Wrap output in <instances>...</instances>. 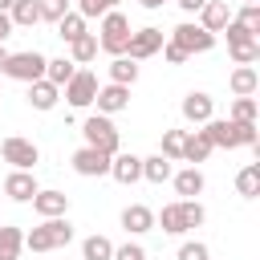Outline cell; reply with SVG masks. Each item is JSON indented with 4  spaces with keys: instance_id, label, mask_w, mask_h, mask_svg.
Listing matches in <instances>:
<instances>
[{
    "instance_id": "obj_1",
    "label": "cell",
    "mask_w": 260,
    "mask_h": 260,
    "mask_svg": "<svg viewBox=\"0 0 260 260\" xmlns=\"http://www.w3.org/2000/svg\"><path fill=\"white\" fill-rule=\"evenodd\" d=\"M73 244V223L65 215H53V219H41L32 232H24V248L28 252H57Z\"/></svg>"
},
{
    "instance_id": "obj_2",
    "label": "cell",
    "mask_w": 260,
    "mask_h": 260,
    "mask_svg": "<svg viewBox=\"0 0 260 260\" xmlns=\"http://www.w3.org/2000/svg\"><path fill=\"white\" fill-rule=\"evenodd\" d=\"M81 138H85V146H93V150H102V154H110V158L122 150V130L114 126L110 114H89V118L81 122Z\"/></svg>"
},
{
    "instance_id": "obj_3",
    "label": "cell",
    "mask_w": 260,
    "mask_h": 260,
    "mask_svg": "<svg viewBox=\"0 0 260 260\" xmlns=\"http://www.w3.org/2000/svg\"><path fill=\"white\" fill-rule=\"evenodd\" d=\"M98 49L102 53H110V57H122L126 53V41H130V20L118 12V8H110L102 20H98Z\"/></svg>"
},
{
    "instance_id": "obj_4",
    "label": "cell",
    "mask_w": 260,
    "mask_h": 260,
    "mask_svg": "<svg viewBox=\"0 0 260 260\" xmlns=\"http://www.w3.org/2000/svg\"><path fill=\"white\" fill-rule=\"evenodd\" d=\"M45 53H37V49H24V53H8V61H4V73L12 77V81H41L45 77Z\"/></svg>"
},
{
    "instance_id": "obj_5",
    "label": "cell",
    "mask_w": 260,
    "mask_h": 260,
    "mask_svg": "<svg viewBox=\"0 0 260 260\" xmlns=\"http://www.w3.org/2000/svg\"><path fill=\"white\" fill-rule=\"evenodd\" d=\"M0 158H4L12 171H32V167L41 162V150H37V142H32V138L8 134V138L0 142Z\"/></svg>"
},
{
    "instance_id": "obj_6",
    "label": "cell",
    "mask_w": 260,
    "mask_h": 260,
    "mask_svg": "<svg viewBox=\"0 0 260 260\" xmlns=\"http://www.w3.org/2000/svg\"><path fill=\"white\" fill-rule=\"evenodd\" d=\"M93 93H98V77L89 73V69H77L65 85H61V98L73 106V110H85V106H93Z\"/></svg>"
},
{
    "instance_id": "obj_7",
    "label": "cell",
    "mask_w": 260,
    "mask_h": 260,
    "mask_svg": "<svg viewBox=\"0 0 260 260\" xmlns=\"http://www.w3.org/2000/svg\"><path fill=\"white\" fill-rule=\"evenodd\" d=\"M171 41H175L179 49H187V53H211V49H215V32H207V28L191 24V20L175 24V28H171Z\"/></svg>"
},
{
    "instance_id": "obj_8",
    "label": "cell",
    "mask_w": 260,
    "mask_h": 260,
    "mask_svg": "<svg viewBox=\"0 0 260 260\" xmlns=\"http://www.w3.org/2000/svg\"><path fill=\"white\" fill-rule=\"evenodd\" d=\"M162 28H130V41H126V53L122 57H130V61H146V57H154L158 49H162Z\"/></svg>"
},
{
    "instance_id": "obj_9",
    "label": "cell",
    "mask_w": 260,
    "mask_h": 260,
    "mask_svg": "<svg viewBox=\"0 0 260 260\" xmlns=\"http://www.w3.org/2000/svg\"><path fill=\"white\" fill-rule=\"evenodd\" d=\"M69 162H73V171H77L81 179H102V175H110V154H102V150H93V146H77Z\"/></svg>"
},
{
    "instance_id": "obj_10",
    "label": "cell",
    "mask_w": 260,
    "mask_h": 260,
    "mask_svg": "<svg viewBox=\"0 0 260 260\" xmlns=\"http://www.w3.org/2000/svg\"><path fill=\"white\" fill-rule=\"evenodd\" d=\"M93 106H98V114H122L126 106H130V85H118V81H106V85H98V93H93Z\"/></svg>"
},
{
    "instance_id": "obj_11",
    "label": "cell",
    "mask_w": 260,
    "mask_h": 260,
    "mask_svg": "<svg viewBox=\"0 0 260 260\" xmlns=\"http://www.w3.org/2000/svg\"><path fill=\"white\" fill-rule=\"evenodd\" d=\"M203 134H207L211 146H228V150L240 146V122H232V118H207Z\"/></svg>"
},
{
    "instance_id": "obj_12",
    "label": "cell",
    "mask_w": 260,
    "mask_h": 260,
    "mask_svg": "<svg viewBox=\"0 0 260 260\" xmlns=\"http://www.w3.org/2000/svg\"><path fill=\"white\" fill-rule=\"evenodd\" d=\"M28 203H32V211H37L41 219H53V215H65V211H69V195H65V191H57V187L37 191Z\"/></svg>"
},
{
    "instance_id": "obj_13",
    "label": "cell",
    "mask_w": 260,
    "mask_h": 260,
    "mask_svg": "<svg viewBox=\"0 0 260 260\" xmlns=\"http://www.w3.org/2000/svg\"><path fill=\"white\" fill-rule=\"evenodd\" d=\"M183 118L195 122V126H203L207 118H215V98L203 93V89H191V93L183 98Z\"/></svg>"
},
{
    "instance_id": "obj_14",
    "label": "cell",
    "mask_w": 260,
    "mask_h": 260,
    "mask_svg": "<svg viewBox=\"0 0 260 260\" xmlns=\"http://www.w3.org/2000/svg\"><path fill=\"white\" fill-rule=\"evenodd\" d=\"M110 179H118L122 187L138 183V179H142V158L130 154V150H118V154L110 158Z\"/></svg>"
},
{
    "instance_id": "obj_15",
    "label": "cell",
    "mask_w": 260,
    "mask_h": 260,
    "mask_svg": "<svg viewBox=\"0 0 260 260\" xmlns=\"http://www.w3.org/2000/svg\"><path fill=\"white\" fill-rule=\"evenodd\" d=\"M37 191H41V187H37L32 171H8V179H4V195H8L12 203H28Z\"/></svg>"
},
{
    "instance_id": "obj_16",
    "label": "cell",
    "mask_w": 260,
    "mask_h": 260,
    "mask_svg": "<svg viewBox=\"0 0 260 260\" xmlns=\"http://www.w3.org/2000/svg\"><path fill=\"white\" fill-rule=\"evenodd\" d=\"M195 16H199V28H207V32H215V37H219V32H223V24L232 20V8H228V0H207Z\"/></svg>"
},
{
    "instance_id": "obj_17",
    "label": "cell",
    "mask_w": 260,
    "mask_h": 260,
    "mask_svg": "<svg viewBox=\"0 0 260 260\" xmlns=\"http://www.w3.org/2000/svg\"><path fill=\"white\" fill-rule=\"evenodd\" d=\"M122 228L130 236H146V232H154V211L146 203H130V207H122Z\"/></svg>"
},
{
    "instance_id": "obj_18",
    "label": "cell",
    "mask_w": 260,
    "mask_h": 260,
    "mask_svg": "<svg viewBox=\"0 0 260 260\" xmlns=\"http://www.w3.org/2000/svg\"><path fill=\"white\" fill-rule=\"evenodd\" d=\"M57 102H61V89L53 85V81H28V106L32 110H41V114H49V110H57Z\"/></svg>"
},
{
    "instance_id": "obj_19",
    "label": "cell",
    "mask_w": 260,
    "mask_h": 260,
    "mask_svg": "<svg viewBox=\"0 0 260 260\" xmlns=\"http://www.w3.org/2000/svg\"><path fill=\"white\" fill-rule=\"evenodd\" d=\"M211 150H215V146L207 142L203 130H187V138H183V162H191V167H195V162H207Z\"/></svg>"
},
{
    "instance_id": "obj_20",
    "label": "cell",
    "mask_w": 260,
    "mask_h": 260,
    "mask_svg": "<svg viewBox=\"0 0 260 260\" xmlns=\"http://www.w3.org/2000/svg\"><path fill=\"white\" fill-rule=\"evenodd\" d=\"M171 183H175V191H179L183 199H195V195L207 187V179H203V171H199V167H183V171H175V175H171Z\"/></svg>"
},
{
    "instance_id": "obj_21",
    "label": "cell",
    "mask_w": 260,
    "mask_h": 260,
    "mask_svg": "<svg viewBox=\"0 0 260 260\" xmlns=\"http://www.w3.org/2000/svg\"><path fill=\"white\" fill-rule=\"evenodd\" d=\"M228 85H232V93H236V98H252V93L260 89V73H256L252 65H236V69H232V77H228Z\"/></svg>"
},
{
    "instance_id": "obj_22",
    "label": "cell",
    "mask_w": 260,
    "mask_h": 260,
    "mask_svg": "<svg viewBox=\"0 0 260 260\" xmlns=\"http://www.w3.org/2000/svg\"><path fill=\"white\" fill-rule=\"evenodd\" d=\"M171 175H175V162L167 154H146L142 158V179L146 183H167Z\"/></svg>"
},
{
    "instance_id": "obj_23",
    "label": "cell",
    "mask_w": 260,
    "mask_h": 260,
    "mask_svg": "<svg viewBox=\"0 0 260 260\" xmlns=\"http://www.w3.org/2000/svg\"><path fill=\"white\" fill-rule=\"evenodd\" d=\"M20 252H24V232L0 223V260H20Z\"/></svg>"
},
{
    "instance_id": "obj_24",
    "label": "cell",
    "mask_w": 260,
    "mask_h": 260,
    "mask_svg": "<svg viewBox=\"0 0 260 260\" xmlns=\"http://www.w3.org/2000/svg\"><path fill=\"white\" fill-rule=\"evenodd\" d=\"M98 57V37L93 32H81L77 41H69V61L73 65H89Z\"/></svg>"
},
{
    "instance_id": "obj_25",
    "label": "cell",
    "mask_w": 260,
    "mask_h": 260,
    "mask_svg": "<svg viewBox=\"0 0 260 260\" xmlns=\"http://www.w3.org/2000/svg\"><path fill=\"white\" fill-rule=\"evenodd\" d=\"M154 228H162L167 236H183V232H187V223H183V211H179V199H175V203H167V207L154 215Z\"/></svg>"
},
{
    "instance_id": "obj_26",
    "label": "cell",
    "mask_w": 260,
    "mask_h": 260,
    "mask_svg": "<svg viewBox=\"0 0 260 260\" xmlns=\"http://www.w3.org/2000/svg\"><path fill=\"white\" fill-rule=\"evenodd\" d=\"M8 20H12V28H32V24L41 20V12H37V0H12V8H8Z\"/></svg>"
},
{
    "instance_id": "obj_27",
    "label": "cell",
    "mask_w": 260,
    "mask_h": 260,
    "mask_svg": "<svg viewBox=\"0 0 260 260\" xmlns=\"http://www.w3.org/2000/svg\"><path fill=\"white\" fill-rule=\"evenodd\" d=\"M73 73H77V65H73L69 57H49V61H45V81H53L57 89H61Z\"/></svg>"
},
{
    "instance_id": "obj_28",
    "label": "cell",
    "mask_w": 260,
    "mask_h": 260,
    "mask_svg": "<svg viewBox=\"0 0 260 260\" xmlns=\"http://www.w3.org/2000/svg\"><path fill=\"white\" fill-rule=\"evenodd\" d=\"M236 191H240L244 199H256V195H260V162H248V167L236 175Z\"/></svg>"
},
{
    "instance_id": "obj_29",
    "label": "cell",
    "mask_w": 260,
    "mask_h": 260,
    "mask_svg": "<svg viewBox=\"0 0 260 260\" xmlns=\"http://www.w3.org/2000/svg\"><path fill=\"white\" fill-rule=\"evenodd\" d=\"M110 81H118V85H134V81H138V61H130V57H114V61H110Z\"/></svg>"
},
{
    "instance_id": "obj_30",
    "label": "cell",
    "mask_w": 260,
    "mask_h": 260,
    "mask_svg": "<svg viewBox=\"0 0 260 260\" xmlns=\"http://www.w3.org/2000/svg\"><path fill=\"white\" fill-rule=\"evenodd\" d=\"M114 256V244L106 236H85L81 240V260H110Z\"/></svg>"
},
{
    "instance_id": "obj_31",
    "label": "cell",
    "mask_w": 260,
    "mask_h": 260,
    "mask_svg": "<svg viewBox=\"0 0 260 260\" xmlns=\"http://www.w3.org/2000/svg\"><path fill=\"white\" fill-rule=\"evenodd\" d=\"M81 32H85V16H81V12H65V16L57 20V37H61L65 45H69V41H77Z\"/></svg>"
},
{
    "instance_id": "obj_32",
    "label": "cell",
    "mask_w": 260,
    "mask_h": 260,
    "mask_svg": "<svg viewBox=\"0 0 260 260\" xmlns=\"http://www.w3.org/2000/svg\"><path fill=\"white\" fill-rule=\"evenodd\" d=\"M183 138H187V130H162L158 154H167L171 162H183Z\"/></svg>"
},
{
    "instance_id": "obj_33",
    "label": "cell",
    "mask_w": 260,
    "mask_h": 260,
    "mask_svg": "<svg viewBox=\"0 0 260 260\" xmlns=\"http://www.w3.org/2000/svg\"><path fill=\"white\" fill-rule=\"evenodd\" d=\"M236 65H256L260 61V41H244V45H228Z\"/></svg>"
},
{
    "instance_id": "obj_34",
    "label": "cell",
    "mask_w": 260,
    "mask_h": 260,
    "mask_svg": "<svg viewBox=\"0 0 260 260\" xmlns=\"http://www.w3.org/2000/svg\"><path fill=\"white\" fill-rule=\"evenodd\" d=\"M179 211H183L187 232H191V228H199V223L207 219V211H203V203H199V199H179Z\"/></svg>"
},
{
    "instance_id": "obj_35",
    "label": "cell",
    "mask_w": 260,
    "mask_h": 260,
    "mask_svg": "<svg viewBox=\"0 0 260 260\" xmlns=\"http://www.w3.org/2000/svg\"><path fill=\"white\" fill-rule=\"evenodd\" d=\"M175 260H211V248L203 240H187V244H179Z\"/></svg>"
},
{
    "instance_id": "obj_36",
    "label": "cell",
    "mask_w": 260,
    "mask_h": 260,
    "mask_svg": "<svg viewBox=\"0 0 260 260\" xmlns=\"http://www.w3.org/2000/svg\"><path fill=\"white\" fill-rule=\"evenodd\" d=\"M232 20H240L244 28H252L260 37V4H240V12H232Z\"/></svg>"
},
{
    "instance_id": "obj_37",
    "label": "cell",
    "mask_w": 260,
    "mask_h": 260,
    "mask_svg": "<svg viewBox=\"0 0 260 260\" xmlns=\"http://www.w3.org/2000/svg\"><path fill=\"white\" fill-rule=\"evenodd\" d=\"M228 118H232V122H256V98H236Z\"/></svg>"
},
{
    "instance_id": "obj_38",
    "label": "cell",
    "mask_w": 260,
    "mask_h": 260,
    "mask_svg": "<svg viewBox=\"0 0 260 260\" xmlns=\"http://www.w3.org/2000/svg\"><path fill=\"white\" fill-rule=\"evenodd\" d=\"M37 12H41V20H61L65 12H69V0H37Z\"/></svg>"
},
{
    "instance_id": "obj_39",
    "label": "cell",
    "mask_w": 260,
    "mask_h": 260,
    "mask_svg": "<svg viewBox=\"0 0 260 260\" xmlns=\"http://www.w3.org/2000/svg\"><path fill=\"white\" fill-rule=\"evenodd\" d=\"M223 32H228V45H244V41H260V37H256L252 28H244L240 20H228V24H223Z\"/></svg>"
},
{
    "instance_id": "obj_40",
    "label": "cell",
    "mask_w": 260,
    "mask_h": 260,
    "mask_svg": "<svg viewBox=\"0 0 260 260\" xmlns=\"http://www.w3.org/2000/svg\"><path fill=\"white\" fill-rule=\"evenodd\" d=\"M110 8H114V0H77V12H81L85 20H89V16H98V20H102Z\"/></svg>"
},
{
    "instance_id": "obj_41",
    "label": "cell",
    "mask_w": 260,
    "mask_h": 260,
    "mask_svg": "<svg viewBox=\"0 0 260 260\" xmlns=\"http://www.w3.org/2000/svg\"><path fill=\"white\" fill-rule=\"evenodd\" d=\"M110 260H146V248L138 244V240H126L122 248H114V256Z\"/></svg>"
},
{
    "instance_id": "obj_42",
    "label": "cell",
    "mask_w": 260,
    "mask_h": 260,
    "mask_svg": "<svg viewBox=\"0 0 260 260\" xmlns=\"http://www.w3.org/2000/svg\"><path fill=\"white\" fill-rule=\"evenodd\" d=\"M158 53H162V61H167V65H183V61L191 57V53H187V49H179V45H175L171 37L162 41V49H158Z\"/></svg>"
},
{
    "instance_id": "obj_43",
    "label": "cell",
    "mask_w": 260,
    "mask_h": 260,
    "mask_svg": "<svg viewBox=\"0 0 260 260\" xmlns=\"http://www.w3.org/2000/svg\"><path fill=\"white\" fill-rule=\"evenodd\" d=\"M12 37V20H8V12H0V45Z\"/></svg>"
},
{
    "instance_id": "obj_44",
    "label": "cell",
    "mask_w": 260,
    "mask_h": 260,
    "mask_svg": "<svg viewBox=\"0 0 260 260\" xmlns=\"http://www.w3.org/2000/svg\"><path fill=\"white\" fill-rule=\"evenodd\" d=\"M175 4H179V8H183V12H199V8H203V4H207V0H175Z\"/></svg>"
},
{
    "instance_id": "obj_45",
    "label": "cell",
    "mask_w": 260,
    "mask_h": 260,
    "mask_svg": "<svg viewBox=\"0 0 260 260\" xmlns=\"http://www.w3.org/2000/svg\"><path fill=\"white\" fill-rule=\"evenodd\" d=\"M138 4H142V8H150V12H154V8H162V4H167V0H138Z\"/></svg>"
},
{
    "instance_id": "obj_46",
    "label": "cell",
    "mask_w": 260,
    "mask_h": 260,
    "mask_svg": "<svg viewBox=\"0 0 260 260\" xmlns=\"http://www.w3.org/2000/svg\"><path fill=\"white\" fill-rule=\"evenodd\" d=\"M4 61H8V49L0 45V73H4Z\"/></svg>"
},
{
    "instance_id": "obj_47",
    "label": "cell",
    "mask_w": 260,
    "mask_h": 260,
    "mask_svg": "<svg viewBox=\"0 0 260 260\" xmlns=\"http://www.w3.org/2000/svg\"><path fill=\"white\" fill-rule=\"evenodd\" d=\"M8 8H12V0H0V12H8Z\"/></svg>"
},
{
    "instance_id": "obj_48",
    "label": "cell",
    "mask_w": 260,
    "mask_h": 260,
    "mask_svg": "<svg viewBox=\"0 0 260 260\" xmlns=\"http://www.w3.org/2000/svg\"><path fill=\"white\" fill-rule=\"evenodd\" d=\"M244 4H260V0H244Z\"/></svg>"
},
{
    "instance_id": "obj_49",
    "label": "cell",
    "mask_w": 260,
    "mask_h": 260,
    "mask_svg": "<svg viewBox=\"0 0 260 260\" xmlns=\"http://www.w3.org/2000/svg\"><path fill=\"white\" fill-rule=\"evenodd\" d=\"M114 4H122V0H114Z\"/></svg>"
}]
</instances>
